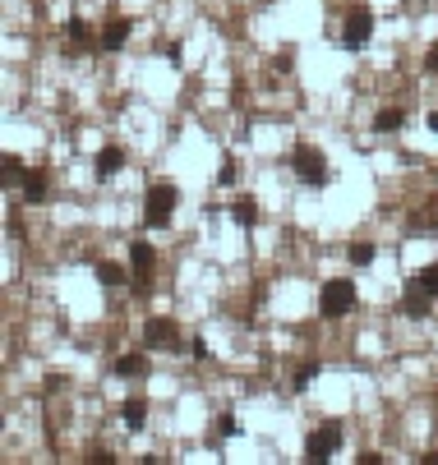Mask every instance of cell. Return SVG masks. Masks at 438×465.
I'll use <instances>...</instances> for the list:
<instances>
[{
	"mask_svg": "<svg viewBox=\"0 0 438 465\" xmlns=\"http://www.w3.org/2000/svg\"><path fill=\"white\" fill-rule=\"evenodd\" d=\"M175 203H180V189L175 185H152L148 189V203H143V217H148V226H167L171 221V212H175Z\"/></svg>",
	"mask_w": 438,
	"mask_h": 465,
	"instance_id": "obj_3",
	"label": "cell"
},
{
	"mask_svg": "<svg viewBox=\"0 0 438 465\" xmlns=\"http://www.w3.org/2000/svg\"><path fill=\"white\" fill-rule=\"evenodd\" d=\"M162 55H167V65H175V70H180V60H184V46H180V42H167V46H162Z\"/></svg>",
	"mask_w": 438,
	"mask_h": 465,
	"instance_id": "obj_22",
	"label": "cell"
},
{
	"mask_svg": "<svg viewBox=\"0 0 438 465\" xmlns=\"http://www.w3.org/2000/svg\"><path fill=\"white\" fill-rule=\"evenodd\" d=\"M346 258H350V267H369L374 263V245H369V240H355V245L346 249Z\"/></svg>",
	"mask_w": 438,
	"mask_h": 465,
	"instance_id": "obj_16",
	"label": "cell"
},
{
	"mask_svg": "<svg viewBox=\"0 0 438 465\" xmlns=\"http://www.w3.org/2000/svg\"><path fill=\"white\" fill-rule=\"evenodd\" d=\"M97 281H102V286H125V272L115 263H97Z\"/></svg>",
	"mask_w": 438,
	"mask_h": 465,
	"instance_id": "obj_19",
	"label": "cell"
},
{
	"mask_svg": "<svg viewBox=\"0 0 438 465\" xmlns=\"http://www.w3.org/2000/svg\"><path fill=\"white\" fill-rule=\"evenodd\" d=\"M337 447H342V424H337V419H328L323 429H314V433H309V442H305V461L323 465Z\"/></svg>",
	"mask_w": 438,
	"mask_h": 465,
	"instance_id": "obj_4",
	"label": "cell"
},
{
	"mask_svg": "<svg viewBox=\"0 0 438 465\" xmlns=\"http://www.w3.org/2000/svg\"><path fill=\"white\" fill-rule=\"evenodd\" d=\"M152 263H157L152 245H148V240H134V245H130V267H134L139 277H148V272H152Z\"/></svg>",
	"mask_w": 438,
	"mask_h": 465,
	"instance_id": "obj_9",
	"label": "cell"
},
{
	"mask_svg": "<svg viewBox=\"0 0 438 465\" xmlns=\"http://www.w3.org/2000/svg\"><path fill=\"white\" fill-rule=\"evenodd\" d=\"M314 378H318V364H305V369L296 373V383H291V387H296V392H309V387H314Z\"/></svg>",
	"mask_w": 438,
	"mask_h": 465,
	"instance_id": "obj_20",
	"label": "cell"
},
{
	"mask_svg": "<svg viewBox=\"0 0 438 465\" xmlns=\"http://www.w3.org/2000/svg\"><path fill=\"white\" fill-rule=\"evenodd\" d=\"M318 309H323V318H342L355 309V281L350 277H333L323 281V290H318Z\"/></svg>",
	"mask_w": 438,
	"mask_h": 465,
	"instance_id": "obj_1",
	"label": "cell"
},
{
	"mask_svg": "<svg viewBox=\"0 0 438 465\" xmlns=\"http://www.w3.org/2000/svg\"><path fill=\"white\" fill-rule=\"evenodd\" d=\"M65 33H70L74 42H83V37H88V23H83V18H70V23H65Z\"/></svg>",
	"mask_w": 438,
	"mask_h": 465,
	"instance_id": "obj_24",
	"label": "cell"
},
{
	"mask_svg": "<svg viewBox=\"0 0 438 465\" xmlns=\"http://www.w3.org/2000/svg\"><path fill=\"white\" fill-rule=\"evenodd\" d=\"M130 33H134L130 18H111V23H106V33H102V51H120V46L130 42Z\"/></svg>",
	"mask_w": 438,
	"mask_h": 465,
	"instance_id": "obj_7",
	"label": "cell"
},
{
	"mask_svg": "<svg viewBox=\"0 0 438 465\" xmlns=\"http://www.w3.org/2000/svg\"><path fill=\"white\" fill-rule=\"evenodd\" d=\"M0 176H5V185H24V176H28V171H24V161H19V157H5Z\"/></svg>",
	"mask_w": 438,
	"mask_h": 465,
	"instance_id": "obj_18",
	"label": "cell"
},
{
	"mask_svg": "<svg viewBox=\"0 0 438 465\" xmlns=\"http://www.w3.org/2000/svg\"><path fill=\"white\" fill-rule=\"evenodd\" d=\"M143 341H148L152 351H180V332H175L171 318H148V327H143Z\"/></svg>",
	"mask_w": 438,
	"mask_h": 465,
	"instance_id": "obj_6",
	"label": "cell"
},
{
	"mask_svg": "<svg viewBox=\"0 0 438 465\" xmlns=\"http://www.w3.org/2000/svg\"><path fill=\"white\" fill-rule=\"evenodd\" d=\"M411 286H420V290H429V295H438V263H429V267H420L415 272V281Z\"/></svg>",
	"mask_w": 438,
	"mask_h": 465,
	"instance_id": "obj_17",
	"label": "cell"
},
{
	"mask_svg": "<svg viewBox=\"0 0 438 465\" xmlns=\"http://www.w3.org/2000/svg\"><path fill=\"white\" fill-rule=\"evenodd\" d=\"M369 37H374V9H365V5L350 9V14H346V28H342V46H346V51H360Z\"/></svg>",
	"mask_w": 438,
	"mask_h": 465,
	"instance_id": "obj_5",
	"label": "cell"
},
{
	"mask_svg": "<svg viewBox=\"0 0 438 465\" xmlns=\"http://www.w3.org/2000/svg\"><path fill=\"white\" fill-rule=\"evenodd\" d=\"M424 465H438V451H424V456H420Z\"/></svg>",
	"mask_w": 438,
	"mask_h": 465,
	"instance_id": "obj_28",
	"label": "cell"
},
{
	"mask_svg": "<svg viewBox=\"0 0 438 465\" xmlns=\"http://www.w3.org/2000/svg\"><path fill=\"white\" fill-rule=\"evenodd\" d=\"M291 65H296V55H291V46H286V55H277V60H272V70H281V74H286Z\"/></svg>",
	"mask_w": 438,
	"mask_h": 465,
	"instance_id": "obj_27",
	"label": "cell"
},
{
	"mask_svg": "<svg viewBox=\"0 0 438 465\" xmlns=\"http://www.w3.org/2000/svg\"><path fill=\"white\" fill-rule=\"evenodd\" d=\"M120 166H125V152H120V148H102V152L93 157V171H97V180H111V176H115Z\"/></svg>",
	"mask_w": 438,
	"mask_h": 465,
	"instance_id": "obj_8",
	"label": "cell"
},
{
	"mask_svg": "<svg viewBox=\"0 0 438 465\" xmlns=\"http://www.w3.org/2000/svg\"><path fill=\"white\" fill-rule=\"evenodd\" d=\"M19 189H24V198H28V203H46V176H42V171H28Z\"/></svg>",
	"mask_w": 438,
	"mask_h": 465,
	"instance_id": "obj_13",
	"label": "cell"
},
{
	"mask_svg": "<svg viewBox=\"0 0 438 465\" xmlns=\"http://www.w3.org/2000/svg\"><path fill=\"white\" fill-rule=\"evenodd\" d=\"M424 124H429V129L438 134V111H429V120H424Z\"/></svg>",
	"mask_w": 438,
	"mask_h": 465,
	"instance_id": "obj_29",
	"label": "cell"
},
{
	"mask_svg": "<svg viewBox=\"0 0 438 465\" xmlns=\"http://www.w3.org/2000/svg\"><path fill=\"white\" fill-rule=\"evenodd\" d=\"M217 433H221V438H236V433H240V424H236V415H221V424H217Z\"/></svg>",
	"mask_w": 438,
	"mask_h": 465,
	"instance_id": "obj_23",
	"label": "cell"
},
{
	"mask_svg": "<svg viewBox=\"0 0 438 465\" xmlns=\"http://www.w3.org/2000/svg\"><path fill=\"white\" fill-rule=\"evenodd\" d=\"M291 171H296V180L300 185H309V189H323L328 180V161H323V152H314V148H296L291 152Z\"/></svg>",
	"mask_w": 438,
	"mask_h": 465,
	"instance_id": "obj_2",
	"label": "cell"
},
{
	"mask_svg": "<svg viewBox=\"0 0 438 465\" xmlns=\"http://www.w3.org/2000/svg\"><path fill=\"white\" fill-rule=\"evenodd\" d=\"M429 299H434V295H429V290H420V286H411V295H406V299H402V314H406V318H424V314H429Z\"/></svg>",
	"mask_w": 438,
	"mask_h": 465,
	"instance_id": "obj_11",
	"label": "cell"
},
{
	"mask_svg": "<svg viewBox=\"0 0 438 465\" xmlns=\"http://www.w3.org/2000/svg\"><path fill=\"white\" fill-rule=\"evenodd\" d=\"M231 217H236V226H245V230H249V226L259 221V203H254V198H240L236 208H231Z\"/></svg>",
	"mask_w": 438,
	"mask_h": 465,
	"instance_id": "obj_15",
	"label": "cell"
},
{
	"mask_svg": "<svg viewBox=\"0 0 438 465\" xmlns=\"http://www.w3.org/2000/svg\"><path fill=\"white\" fill-rule=\"evenodd\" d=\"M120 415H125V429H130V433H139L143 424H148V405H143L139 396H130V401L120 405Z\"/></svg>",
	"mask_w": 438,
	"mask_h": 465,
	"instance_id": "obj_10",
	"label": "cell"
},
{
	"mask_svg": "<svg viewBox=\"0 0 438 465\" xmlns=\"http://www.w3.org/2000/svg\"><path fill=\"white\" fill-rule=\"evenodd\" d=\"M115 373H120V378H143V373H148V360H143L139 351H130V355L115 360Z\"/></svg>",
	"mask_w": 438,
	"mask_h": 465,
	"instance_id": "obj_12",
	"label": "cell"
},
{
	"mask_svg": "<svg viewBox=\"0 0 438 465\" xmlns=\"http://www.w3.org/2000/svg\"><path fill=\"white\" fill-rule=\"evenodd\" d=\"M236 176H240V171H236V161H226V166H221V176H217V180H221V185H236Z\"/></svg>",
	"mask_w": 438,
	"mask_h": 465,
	"instance_id": "obj_25",
	"label": "cell"
},
{
	"mask_svg": "<svg viewBox=\"0 0 438 465\" xmlns=\"http://www.w3.org/2000/svg\"><path fill=\"white\" fill-rule=\"evenodd\" d=\"M411 226H415V230H429V226L438 230V203H429V208H424V212H420V217H415V221H411Z\"/></svg>",
	"mask_w": 438,
	"mask_h": 465,
	"instance_id": "obj_21",
	"label": "cell"
},
{
	"mask_svg": "<svg viewBox=\"0 0 438 465\" xmlns=\"http://www.w3.org/2000/svg\"><path fill=\"white\" fill-rule=\"evenodd\" d=\"M424 70H429V74H438V42L429 46V51H424Z\"/></svg>",
	"mask_w": 438,
	"mask_h": 465,
	"instance_id": "obj_26",
	"label": "cell"
},
{
	"mask_svg": "<svg viewBox=\"0 0 438 465\" xmlns=\"http://www.w3.org/2000/svg\"><path fill=\"white\" fill-rule=\"evenodd\" d=\"M402 120H406L402 106H387V111L374 115V129H378V134H397V129H402Z\"/></svg>",
	"mask_w": 438,
	"mask_h": 465,
	"instance_id": "obj_14",
	"label": "cell"
}]
</instances>
